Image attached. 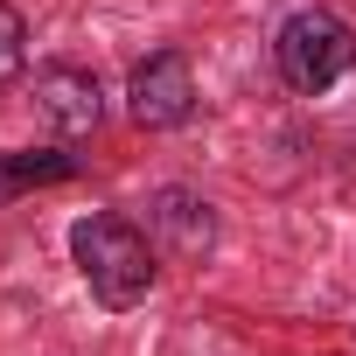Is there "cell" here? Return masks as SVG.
Wrapping results in <instances>:
<instances>
[{
	"mask_svg": "<svg viewBox=\"0 0 356 356\" xmlns=\"http://www.w3.org/2000/svg\"><path fill=\"white\" fill-rule=\"evenodd\" d=\"M70 259H77L91 300L112 307V314L140 307V300L154 293V280H161V252H154V238H147L133 217H119V210H91V217H77V224H70Z\"/></svg>",
	"mask_w": 356,
	"mask_h": 356,
	"instance_id": "obj_1",
	"label": "cell"
},
{
	"mask_svg": "<svg viewBox=\"0 0 356 356\" xmlns=\"http://www.w3.org/2000/svg\"><path fill=\"white\" fill-rule=\"evenodd\" d=\"M273 70H280L286 91L321 98L328 84H342V77L356 70V29H349L335 8H300V15H286L280 35H273Z\"/></svg>",
	"mask_w": 356,
	"mask_h": 356,
	"instance_id": "obj_2",
	"label": "cell"
},
{
	"mask_svg": "<svg viewBox=\"0 0 356 356\" xmlns=\"http://www.w3.org/2000/svg\"><path fill=\"white\" fill-rule=\"evenodd\" d=\"M126 112H133V126H147V133L189 126V119H196V70H189V56H182V49L140 56L133 77H126Z\"/></svg>",
	"mask_w": 356,
	"mask_h": 356,
	"instance_id": "obj_3",
	"label": "cell"
},
{
	"mask_svg": "<svg viewBox=\"0 0 356 356\" xmlns=\"http://www.w3.org/2000/svg\"><path fill=\"white\" fill-rule=\"evenodd\" d=\"M147 238H154V252L168 266H203L217 252V210H210V196H196L182 182L154 189L147 196Z\"/></svg>",
	"mask_w": 356,
	"mask_h": 356,
	"instance_id": "obj_4",
	"label": "cell"
},
{
	"mask_svg": "<svg viewBox=\"0 0 356 356\" xmlns=\"http://www.w3.org/2000/svg\"><path fill=\"white\" fill-rule=\"evenodd\" d=\"M29 98H35V119L56 126V133H91L105 119V91H98V77L84 63H42Z\"/></svg>",
	"mask_w": 356,
	"mask_h": 356,
	"instance_id": "obj_5",
	"label": "cell"
},
{
	"mask_svg": "<svg viewBox=\"0 0 356 356\" xmlns=\"http://www.w3.org/2000/svg\"><path fill=\"white\" fill-rule=\"evenodd\" d=\"M70 175H84V161L63 147H0V203L49 189V182H70Z\"/></svg>",
	"mask_w": 356,
	"mask_h": 356,
	"instance_id": "obj_6",
	"label": "cell"
},
{
	"mask_svg": "<svg viewBox=\"0 0 356 356\" xmlns=\"http://www.w3.org/2000/svg\"><path fill=\"white\" fill-rule=\"evenodd\" d=\"M22 70H29V22H22L15 0H0V91H8Z\"/></svg>",
	"mask_w": 356,
	"mask_h": 356,
	"instance_id": "obj_7",
	"label": "cell"
}]
</instances>
